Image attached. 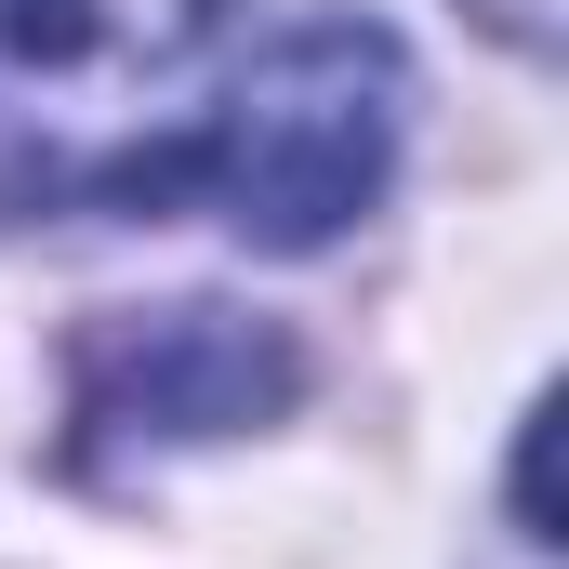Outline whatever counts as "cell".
<instances>
[{"instance_id":"cell-2","label":"cell","mask_w":569,"mask_h":569,"mask_svg":"<svg viewBox=\"0 0 569 569\" xmlns=\"http://www.w3.org/2000/svg\"><path fill=\"white\" fill-rule=\"evenodd\" d=\"M398 133H411V53L385 27H358V13H305L252 67L212 80L199 146H186V186L226 199L239 239L318 252V239H345L385 199Z\"/></svg>"},{"instance_id":"cell-3","label":"cell","mask_w":569,"mask_h":569,"mask_svg":"<svg viewBox=\"0 0 569 569\" xmlns=\"http://www.w3.org/2000/svg\"><path fill=\"white\" fill-rule=\"evenodd\" d=\"M305 398V358L291 331L239 318V305H133L80 345V463H120V450H186V437H239L279 425Z\"/></svg>"},{"instance_id":"cell-1","label":"cell","mask_w":569,"mask_h":569,"mask_svg":"<svg viewBox=\"0 0 569 569\" xmlns=\"http://www.w3.org/2000/svg\"><path fill=\"white\" fill-rule=\"evenodd\" d=\"M226 0H0V212H159L212 107Z\"/></svg>"}]
</instances>
